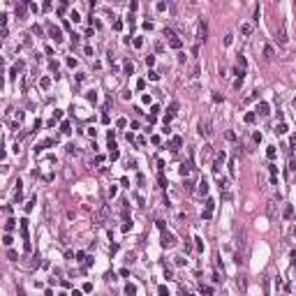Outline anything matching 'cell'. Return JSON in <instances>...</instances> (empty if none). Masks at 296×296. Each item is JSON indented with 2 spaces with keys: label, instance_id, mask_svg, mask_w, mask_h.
Returning <instances> with one entry per match:
<instances>
[{
  "label": "cell",
  "instance_id": "obj_5",
  "mask_svg": "<svg viewBox=\"0 0 296 296\" xmlns=\"http://www.w3.org/2000/svg\"><path fill=\"white\" fill-rule=\"evenodd\" d=\"M257 113H259V116H268V104H266V102H259V104H257Z\"/></svg>",
  "mask_w": 296,
  "mask_h": 296
},
{
  "label": "cell",
  "instance_id": "obj_1",
  "mask_svg": "<svg viewBox=\"0 0 296 296\" xmlns=\"http://www.w3.org/2000/svg\"><path fill=\"white\" fill-rule=\"evenodd\" d=\"M199 134H201V136H211V134H213V125H211L208 118L199 123Z\"/></svg>",
  "mask_w": 296,
  "mask_h": 296
},
{
  "label": "cell",
  "instance_id": "obj_44",
  "mask_svg": "<svg viewBox=\"0 0 296 296\" xmlns=\"http://www.w3.org/2000/svg\"><path fill=\"white\" fill-rule=\"evenodd\" d=\"M130 227H132V220H127V222L123 225V231H130Z\"/></svg>",
  "mask_w": 296,
  "mask_h": 296
},
{
  "label": "cell",
  "instance_id": "obj_46",
  "mask_svg": "<svg viewBox=\"0 0 296 296\" xmlns=\"http://www.w3.org/2000/svg\"><path fill=\"white\" fill-rule=\"evenodd\" d=\"M289 143H292V148H296V134L292 136V141H289Z\"/></svg>",
  "mask_w": 296,
  "mask_h": 296
},
{
  "label": "cell",
  "instance_id": "obj_45",
  "mask_svg": "<svg viewBox=\"0 0 296 296\" xmlns=\"http://www.w3.org/2000/svg\"><path fill=\"white\" fill-rule=\"evenodd\" d=\"M289 169H292V171H296V160H294V157L289 160Z\"/></svg>",
  "mask_w": 296,
  "mask_h": 296
},
{
  "label": "cell",
  "instance_id": "obj_19",
  "mask_svg": "<svg viewBox=\"0 0 296 296\" xmlns=\"http://www.w3.org/2000/svg\"><path fill=\"white\" fill-rule=\"evenodd\" d=\"M148 79H150V81H160V74H157L155 69H150V72H148Z\"/></svg>",
  "mask_w": 296,
  "mask_h": 296
},
{
  "label": "cell",
  "instance_id": "obj_3",
  "mask_svg": "<svg viewBox=\"0 0 296 296\" xmlns=\"http://www.w3.org/2000/svg\"><path fill=\"white\" fill-rule=\"evenodd\" d=\"M49 35H51L56 42H63V30H60L58 26H49Z\"/></svg>",
  "mask_w": 296,
  "mask_h": 296
},
{
  "label": "cell",
  "instance_id": "obj_37",
  "mask_svg": "<svg viewBox=\"0 0 296 296\" xmlns=\"http://www.w3.org/2000/svg\"><path fill=\"white\" fill-rule=\"evenodd\" d=\"M136 88H139V90H143V88H146V81H143V79H139V81H136Z\"/></svg>",
  "mask_w": 296,
  "mask_h": 296
},
{
  "label": "cell",
  "instance_id": "obj_18",
  "mask_svg": "<svg viewBox=\"0 0 296 296\" xmlns=\"http://www.w3.org/2000/svg\"><path fill=\"white\" fill-rule=\"evenodd\" d=\"M125 294H127V296H134V294H136V287H134V285H127V287H125Z\"/></svg>",
  "mask_w": 296,
  "mask_h": 296
},
{
  "label": "cell",
  "instance_id": "obj_28",
  "mask_svg": "<svg viewBox=\"0 0 296 296\" xmlns=\"http://www.w3.org/2000/svg\"><path fill=\"white\" fill-rule=\"evenodd\" d=\"M132 44H134L136 49H141V46H143V39H141V37H134V42H132Z\"/></svg>",
  "mask_w": 296,
  "mask_h": 296
},
{
  "label": "cell",
  "instance_id": "obj_8",
  "mask_svg": "<svg viewBox=\"0 0 296 296\" xmlns=\"http://www.w3.org/2000/svg\"><path fill=\"white\" fill-rule=\"evenodd\" d=\"M181 146H183V139H181V136H174V139H171V150H178Z\"/></svg>",
  "mask_w": 296,
  "mask_h": 296
},
{
  "label": "cell",
  "instance_id": "obj_40",
  "mask_svg": "<svg viewBox=\"0 0 296 296\" xmlns=\"http://www.w3.org/2000/svg\"><path fill=\"white\" fill-rule=\"evenodd\" d=\"M174 264H176V266H183V264H185V259H183V257H176V259H174Z\"/></svg>",
  "mask_w": 296,
  "mask_h": 296
},
{
  "label": "cell",
  "instance_id": "obj_34",
  "mask_svg": "<svg viewBox=\"0 0 296 296\" xmlns=\"http://www.w3.org/2000/svg\"><path fill=\"white\" fill-rule=\"evenodd\" d=\"M157 113H160V106L153 104V106H150V116H157Z\"/></svg>",
  "mask_w": 296,
  "mask_h": 296
},
{
  "label": "cell",
  "instance_id": "obj_4",
  "mask_svg": "<svg viewBox=\"0 0 296 296\" xmlns=\"http://www.w3.org/2000/svg\"><path fill=\"white\" fill-rule=\"evenodd\" d=\"M174 243H176L174 234H169V231H164V234H162V245H164V248H174Z\"/></svg>",
  "mask_w": 296,
  "mask_h": 296
},
{
  "label": "cell",
  "instance_id": "obj_47",
  "mask_svg": "<svg viewBox=\"0 0 296 296\" xmlns=\"http://www.w3.org/2000/svg\"><path fill=\"white\" fill-rule=\"evenodd\" d=\"M69 296H81V292H79V289H74V292H72Z\"/></svg>",
  "mask_w": 296,
  "mask_h": 296
},
{
  "label": "cell",
  "instance_id": "obj_2",
  "mask_svg": "<svg viewBox=\"0 0 296 296\" xmlns=\"http://www.w3.org/2000/svg\"><path fill=\"white\" fill-rule=\"evenodd\" d=\"M206 33H208L206 23H204V21H199V23H197V39H199V42H204V39H206Z\"/></svg>",
  "mask_w": 296,
  "mask_h": 296
},
{
  "label": "cell",
  "instance_id": "obj_6",
  "mask_svg": "<svg viewBox=\"0 0 296 296\" xmlns=\"http://www.w3.org/2000/svg\"><path fill=\"white\" fill-rule=\"evenodd\" d=\"M169 46H171V49H181V46H183V39H181V37H171V39H169Z\"/></svg>",
  "mask_w": 296,
  "mask_h": 296
},
{
  "label": "cell",
  "instance_id": "obj_41",
  "mask_svg": "<svg viewBox=\"0 0 296 296\" xmlns=\"http://www.w3.org/2000/svg\"><path fill=\"white\" fill-rule=\"evenodd\" d=\"M252 139H255V141L259 143V141H262V132H255V134H252Z\"/></svg>",
  "mask_w": 296,
  "mask_h": 296
},
{
  "label": "cell",
  "instance_id": "obj_10",
  "mask_svg": "<svg viewBox=\"0 0 296 296\" xmlns=\"http://www.w3.org/2000/svg\"><path fill=\"white\" fill-rule=\"evenodd\" d=\"M178 171H181V176H183V178H188V176H190V171H192V167H190V164H181Z\"/></svg>",
  "mask_w": 296,
  "mask_h": 296
},
{
  "label": "cell",
  "instance_id": "obj_36",
  "mask_svg": "<svg viewBox=\"0 0 296 296\" xmlns=\"http://www.w3.org/2000/svg\"><path fill=\"white\" fill-rule=\"evenodd\" d=\"M195 241H197V250H199V252H201V250H204V241H201L199 236H197V238H195Z\"/></svg>",
  "mask_w": 296,
  "mask_h": 296
},
{
  "label": "cell",
  "instance_id": "obj_35",
  "mask_svg": "<svg viewBox=\"0 0 296 296\" xmlns=\"http://www.w3.org/2000/svg\"><path fill=\"white\" fill-rule=\"evenodd\" d=\"M155 9H157V12H164V9H167V2H157V5H155Z\"/></svg>",
  "mask_w": 296,
  "mask_h": 296
},
{
  "label": "cell",
  "instance_id": "obj_33",
  "mask_svg": "<svg viewBox=\"0 0 296 296\" xmlns=\"http://www.w3.org/2000/svg\"><path fill=\"white\" fill-rule=\"evenodd\" d=\"M234 88L241 90V88H243V79H236V81H234Z\"/></svg>",
  "mask_w": 296,
  "mask_h": 296
},
{
  "label": "cell",
  "instance_id": "obj_21",
  "mask_svg": "<svg viewBox=\"0 0 296 296\" xmlns=\"http://www.w3.org/2000/svg\"><path fill=\"white\" fill-rule=\"evenodd\" d=\"M229 176H231V178L236 176V160H231V162H229Z\"/></svg>",
  "mask_w": 296,
  "mask_h": 296
},
{
  "label": "cell",
  "instance_id": "obj_14",
  "mask_svg": "<svg viewBox=\"0 0 296 296\" xmlns=\"http://www.w3.org/2000/svg\"><path fill=\"white\" fill-rule=\"evenodd\" d=\"M241 33L243 35H252V26H250V23H243V26H241Z\"/></svg>",
  "mask_w": 296,
  "mask_h": 296
},
{
  "label": "cell",
  "instance_id": "obj_43",
  "mask_svg": "<svg viewBox=\"0 0 296 296\" xmlns=\"http://www.w3.org/2000/svg\"><path fill=\"white\" fill-rule=\"evenodd\" d=\"M171 275H174V273H171V268H164V278H167V280H171Z\"/></svg>",
  "mask_w": 296,
  "mask_h": 296
},
{
  "label": "cell",
  "instance_id": "obj_16",
  "mask_svg": "<svg viewBox=\"0 0 296 296\" xmlns=\"http://www.w3.org/2000/svg\"><path fill=\"white\" fill-rule=\"evenodd\" d=\"M266 155H268V160H275V146H268L266 148Z\"/></svg>",
  "mask_w": 296,
  "mask_h": 296
},
{
  "label": "cell",
  "instance_id": "obj_13",
  "mask_svg": "<svg viewBox=\"0 0 296 296\" xmlns=\"http://www.w3.org/2000/svg\"><path fill=\"white\" fill-rule=\"evenodd\" d=\"M211 153H213V146H211V143H206V146L201 148V157H208Z\"/></svg>",
  "mask_w": 296,
  "mask_h": 296
},
{
  "label": "cell",
  "instance_id": "obj_39",
  "mask_svg": "<svg viewBox=\"0 0 296 296\" xmlns=\"http://www.w3.org/2000/svg\"><path fill=\"white\" fill-rule=\"evenodd\" d=\"M125 72H127V74H132V72H134V65H132V63H125Z\"/></svg>",
  "mask_w": 296,
  "mask_h": 296
},
{
  "label": "cell",
  "instance_id": "obj_27",
  "mask_svg": "<svg viewBox=\"0 0 296 296\" xmlns=\"http://www.w3.org/2000/svg\"><path fill=\"white\" fill-rule=\"evenodd\" d=\"M60 132H63V134H69V132H72V130H69V123H67V120L60 125Z\"/></svg>",
  "mask_w": 296,
  "mask_h": 296
},
{
  "label": "cell",
  "instance_id": "obj_29",
  "mask_svg": "<svg viewBox=\"0 0 296 296\" xmlns=\"http://www.w3.org/2000/svg\"><path fill=\"white\" fill-rule=\"evenodd\" d=\"M2 243H5V245H7V248H9V245H12V243H14V238H12V236H9V234H7V236H5V238H2Z\"/></svg>",
  "mask_w": 296,
  "mask_h": 296
},
{
  "label": "cell",
  "instance_id": "obj_32",
  "mask_svg": "<svg viewBox=\"0 0 296 296\" xmlns=\"http://www.w3.org/2000/svg\"><path fill=\"white\" fill-rule=\"evenodd\" d=\"M222 99H225V97H222V95H220V93H213V102H215V104H220V102H222Z\"/></svg>",
  "mask_w": 296,
  "mask_h": 296
},
{
  "label": "cell",
  "instance_id": "obj_31",
  "mask_svg": "<svg viewBox=\"0 0 296 296\" xmlns=\"http://www.w3.org/2000/svg\"><path fill=\"white\" fill-rule=\"evenodd\" d=\"M146 65H148V67L155 65V56H146Z\"/></svg>",
  "mask_w": 296,
  "mask_h": 296
},
{
  "label": "cell",
  "instance_id": "obj_38",
  "mask_svg": "<svg viewBox=\"0 0 296 296\" xmlns=\"http://www.w3.org/2000/svg\"><path fill=\"white\" fill-rule=\"evenodd\" d=\"M7 257H9V259H12V262H14V259H19V255H16V252H14V250H9V252H7Z\"/></svg>",
  "mask_w": 296,
  "mask_h": 296
},
{
  "label": "cell",
  "instance_id": "obj_42",
  "mask_svg": "<svg viewBox=\"0 0 296 296\" xmlns=\"http://www.w3.org/2000/svg\"><path fill=\"white\" fill-rule=\"evenodd\" d=\"M225 136H227V139H229V141H236V134H234V132H227V134H225Z\"/></svg>",
  "mask_w": 296,
  "mask_h": 296
},
{
  "label": "cell",
  "instance_id": "obj_15",
  "mask_svg": "<svg viewBox=\"0 0 296 296\" xmlns=\"http://www.w3.org/2000/svg\"><path fill=\"white\" fill-rule=\"evenodd\" d=\"M23 14H26V2L16 5V16H23Z\"/></svg>",
  "mask_w": 296,
  "mask_h": 296
},
{
  "label": "cell",
  "instance_id": "obj_30",
  "mask_svg": "<svg viewBox=\"0 0 296 296\" xmlns=\"http://www.w3.org/2000/svg\"><path fill=\"white\" fill-rule=\"evenodd\" d=\"M157 296H169V289H167L164 285H162V287H160V289H157Z\"/></svg>",
  "mask_w": 296,
  "mask_h": 296
},
{
  "label": "cell",
  "instance_id": "obj_24",
  "mask_svg": "<svg viewBox=\"0 0 296 296\" xmlns=\"http://www.w3.org/2000/svg\"><path fill=\"white\" fill-rule=\"evenodd\" d=\"M275 132H278V134H287V125H285V123H280V125L275 127Z\"/></svg>",
  "mask_w": 296,
  "mask_h": 296
},
{
  "label": "cell",
  "instance_id": "obj_11",
  "mask_svg": "<svg viewBox=\"0 0 296 296\" xmlns=\"http://www.w3.org/2000/svg\"><path fill=\"white\" fill-rule=\"evenodd\" d=\"M255 120H257V111H250V113H245V123H248V125H252Z\"/></svg>",
  "mask_w": 296,
  "mask_h": 296
},
{
  "label": "cell",
  "instance_id": "obj_17",
  "mask_svg": "<svg viewBox=\"0 0 296 296\" xmlns=\"http://www.w3.org/2000/svg\"><path fill=\"white\" fill-rule=\"evenodd\" d=\"M86 97H88V102H93V104H95V102H97V93H95V90H88V95H86Z\"/></svg>",
  "mask_w": 296,
  "mask_h": 296
},
{
  "label": "cell",
  "instance_id": "obj_22",
  "mask_svg": "<svg viewBox=\"0 0 296 296\" xmlns=\"http://www.w3.org/2000/svg\"><path fill=\"white\" fill-rule=\"evenodd\" d=\"M14 222H16V220H7V222H5V231H12V229H14V227H16Z\"/></svg>",
  "mask_w": 296,
  "mask_h": 296
},
{
  "label": "cell",
  "instance_id": "obj_7",
  "mask_svg": "<svg viewBox=\"0 0 296 296\" xmlns=\"http://www.w3.org/2000/svg\"><path fill=\"white\" fill-rule=\"evenodd\" d=\"M264 56H266L268 60H271V58H275V51H273V46H271V44H266V46H264Z\"/></svg>",
  "mask_w": 296,
  "mask_h": 296
},
{
  "label": "cell",
  "instance_id": "obj_26",
  "mask_svg": "<svg viewBox=\"0 0 296 296\" xmlns=\"http://www.w3.org/2000/svg\"><path fill=\"white\" fill-rule=\"evenodd\" d=\"M39 86H42V88H49V86H51V79H46V76L39 79Z\"/></svg>",
  "mask_w": 296,
  "mask_h": 296
},
{
  "label": "cell",
  "instance_id": "obj_12",
  "mask_svg": "<svg viewBox=\"0 0 296 296\" xmlns=\"http://www.w3.org/2000/svg\"><path fill=\"white\" fill-rule=\"evenodd\" d=\"M282 215H285V220H289V218L294 215V206H292V204H287V206H285V213H282Z\"/></svg>",
  "mask_w": 296,
  "mask_h": 296
},
{
  "label": "cell",
  "instance_id": "obj_20",
  "mask_svg": "<svg viewBox=\"0 0 296 296\" xmlns=\"http://www.w3.org/2000/svg\"><path fill=\"white\" fill-rule=\"evenodd\" d=\"M213 208H215V201H213V199H206V211L213 213Z\"/></svg>",
  "mask_w": 296,
  "mask_h": 296
},
{
  "label": "cell",
  "instance_id": "obj_25",
  "mask_svg": "<svg viewBox=\"0 0 296 296\" xmlns=\"http://www.w3.org/2000/svg\"><path fill=\"white\" fill-rule=\"evenodd\" d=\"M69 21H74V23H76V21H81V16H79V12H69Z\"/></svg>",
  "mask_w": 296,
  "mask_h": 296
},
{
  "label": "cell",
  "instance_id": "obj_9",
  "mask_svg": "<svg viewBox=\"0 0 296 296\" xmlns=\"http://www.w3.org/2000/svg\"><path fill=\"white\" fill-rule=\"evenodd\" d=\"M206 192H208V181L201 178V181H199V195H206Z\"/></svg>",
  "mask_w": 296,
  "mask_h": 296
},
{
  "label": "cell",
  "instance_id": "obj_23",
  "mask_svg": "<svg viewBox=\"0 0 296 296\" xmlns=\"http://www.w3.org/2000/svg\"><path fill=\"white\" fill-rule=\"evenodd\" d=\"M238 67H241V69H245V67H248V60H245V56H238Z\"/></svg>",
  "mask_w": 296,
  "mask_h": 296
},
{
  "label": "cell",
  "instance_id": "obj_48",
  "mask_svg": "<svg viewBox=\"0 0 296 296\" xmlns=\"http://www.w3.org/2000/svg\"><path fill=\"white\" fill-rule=\"evenodd\" d=\"M294 14H296V2H294Z\"/></svg>",
  "mask_w": 296,
  "mask_h": 296
}]
</instances>
